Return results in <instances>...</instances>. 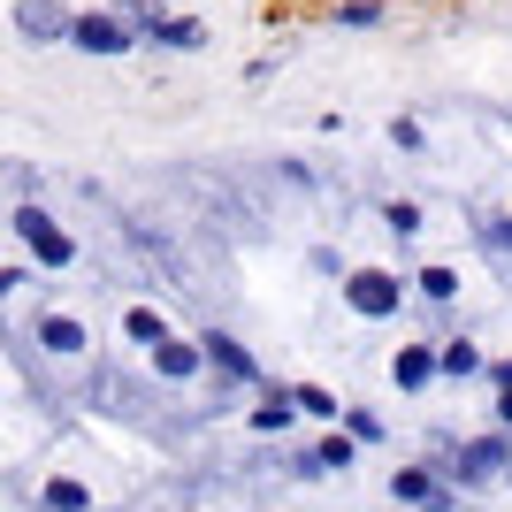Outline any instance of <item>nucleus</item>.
I'll return each instance as SVG.
<instances>
[{"mask_svg": "<svg viewBox=\"0 0 512 512\" xmlns=\"http://www.w3.org/2000/svg\"><path fill=\"white\" fill-rule=\"evenodd\" d=\"M344 299H352V314L383 321V314H398V299H406V283H398V276H383V268H360V276L344 283Z\"/></svg>", "mask_w": 512, "mask_h": 512, "instance_id": "1", "label": "nucleus"}, {"mask_svg": "<svg viewBox=\"0 0 512 512\" xmlns=\"http://www.w3.org/2000/svg\"><path fill=\"white\" fill-rule=\"evenodd\" d=\"M16 31H23V39H39V46H69L77 16H69L62 0H23V8H16Z\"/></svg>", "mask_w": 512, "mask_h": 512, "instance_id": "2", "label": "nucleus"}, {"mask_svg": "<svg viewBox=\"0 0 512 512\" xmlns=\"http://www.w3.org/2000/svg\"><path fill=\"white\" fill-rule=\"evenodd\" d=\"M16 237H23V245H31V253L46 260V268H69V260H77V245H69V237L54 230V222H46L39 207H16Z\"/></svg>", "mask_w": 512, "mask_h": 512, "instance_id": "3", "label": "nucleus"}, {"mask_svg": "<svg viewBox=\"0 0 512 512\" xmlns=\"http://www.w3.org/2000/svg\"><path fill=\"white\" fill-rule=\"evenodd\" d=\"M69 46H77V54H123V46H130V31H123L115 16H77Z\"/></svg>", "mask_w": 512, "mask_h": 512, "instance_id": "4", "label": "nucleus"}, {"mask_svg": "<svg viewBox=\"0 0 512 512\" xmlns=\"http://www.w3.org/2000/svg\"><path fill=\"white\" fill-rule=\"evenodd\" d=\"M497 467H512L505 436H474V444L459 451V482H482V474H497Z\"/></svg>", "mask_w": 512, "mask_h": 512, "instance_id": "5", "label": "nucleus"}, {"mask_svg": "<svg viewBox=\"0 0 512 512\" xmlns=\"http://www.w3.org/2000/svg\"><path fill=\"white\" fill-rule=\"evenodd\" d=\"M199 352H207V344H176V337H161V344H153V367L184 383V375H192V367H199Z\"/></svg>", "mask_w": 512, "mask_h": 512, "instance_id": "6", "label": "nucleus"}, {"mask_svg": "<svg viewBox=\"0 0 512 512\" xmlns=\"http://www.w3.org/2000/svg\"><path fill=\"white\" fill-rule=\"evenodd\" d=\"M39 344H46V352H85V329H77V321H62V314H54V321H39Z\"/></svg>", "mask_w": 512, "mask_h": 512, "instance_id": "7", "label": "nucleus"}, {"mask_svg": "<svg viewBox=\"0 0 512 512\" xmlns=\"http://www.w3.org/2000/svg\"><path fill=\"white\" fill-rule=\"evenodd\" d=\"M207 352H214V367H222V375H237V383L253 375V352H245L237 337H207Z\"/></svg>", "mask_w": 512, "mask_h": 512, "instance_id": "8", "label": "nucleus"}, {"mask_svg": "<svg viewBox=\"0 0 512 512\" xmlns=\"http://www.w3.org/2000/svg\"><path fill=\"white\" fill-rule=\"evenodd\" d=\"M436 367H444V360H436V352H421V344H413V352H398V390H421Z\"/></svg>", "mask_w": 512, "mask_h": 512, "instance_id": "9", "label": "nucleus"}, {"mask_svg": "<svg viewBox=\"0 0 512 512\" xmlns=\"http://www.w3.org/2000/svg\"><path fill=\"white\" fill-rule=\"evenodd\" d=\"M291 406H299V390H268V406L253 413V428H291V421H299Z\"/></svg>", "mask_w": 512, "mask_h": 512, "instance_id": "10", "label": "nucleus"}, {"mask_svg": "<svg viewBox=\"0 0 512 512\" xmlns=\"http://www.w3.org/2000/svg\"><path fill=\"white\" fill-rule=\"evenodd\" d=\"M146 39H153V46H207V31H199V23H161V16H153Z\"/></svg>", "mask_w": 512, "mask_h": 512, "instance_id": "11", "label": "nucleus"}, {"mask_svg": "<svg viewBox=\"0 0 512 512\" xmlns=\"http://www.w3.org/2000/svg\"><path fill=\"white\" fill-rule=\"evenodd\" d=\"M39 505H46V512H92V497H85V482H46Z\"/></svg>", "mask_w": 512, "mask_h": 512, "instance_id": "12", "label": "nucleus"}, {"mask_svg": "<svg viewBox=\"0 0 512 512\" xmlns=\"http://www.w3.org/2000/svg\"><path fill=\"white\" fill-rule=\"evenodd\" d=\"M123 329H130V344H161V337H169V329H161V314H153V306H130V321H123Z\"/></svg>", "mask_w": 512, "mask_h": 512, "instance_id": "13", "label": "nucleus"}, {"mask_svg": "<svg viewBox=\"0 0 512 512\" xmlns=\"http://www.w3.org/2000/svg\"><path fill=\"white\" fill-rule=\"evenodd\" d=\"M436 360H444V375H474V367H482V352H474V344L459 337V344H444V352H436Z\"/></svg>", "mask_w": 512, "mask_h": 512, "instance_id": "14", "label": "nucleus"}, {"mask_svg": "<svg viewBox=\"0 0 512 512\" xmlns=\"http://www.w3.org/2000/svg\"><path fill=\"white\" fill-rule=\"evenodd\" d=\"M398 497H406V505H436V482L413 467V474H398Z\"/></svg>", "mask_w": 512, "mask_h": 512, "instance_id": "15", "label": "nucleus"}, {"mask_svg": "<svg viewBox=\"0 0 512 512\" xmlns=\"http://www.w3.org/2000/svg\"><path fill=\"white\" fill-rule=\"evenodd\" d=\"M451 291H459V276H451V268H428V276H421V299H451Z\"/></svg>", "mask_w": 512, "mask_h": 512, "instance_id": "16", "label": "nucleus"}, {"mask_svg": "<svg viewBox=\"0 0 512 512\" xmlns=\"http://www.w3.org/2000/svg\"><path fill=\"white\" fill-rule=\"evenodd\" d=\"M314 467H352V444H344V436H329V444L314 451Z\"/></svg>", "mask_w": 512, "mask_h": 512, "instance_id": "17", "label": "nucleus"}, {"mask_svg": "<svg viewBox=\"0 0 512 512\" xmlns=\"http://www.w3.org/2000/svg\"><path fill=\"white\" fill-rule=\"evenodd\" d=\"M383 222H390L398 237H413V230H421V207H398V199H390V214H383Z\"/></svg>", "mask_w": 512, "mask_h": 512, "instance_id": "18", "label": "nucleus"}, {"mask_svg": "<svg viewBox=\"0 0 512 512\" xmlns=\"http://www.w3.org/2000/svg\"><path fill=\"white\" fill-rule=\"evenodd\" d=\"M344 421H352V436H360V444H375V436H383V421H375V413H360V406L344 413Z\"/></svg>", "mask_w": 512, "mask_h": 512, "instance_id": "19", "label": "nucleus"}, {"mask_svg": "<svg viewBox=\"0 0 512 512\" xmlns=\"http://www.w3.org/2000/svg\"><path fill=\"white\" fill-rule=\"evenodd\" d=\"M482 237H490V253H512V222H490Z\"/></svg>", "mask_w": 512, "mask_h": 512, "instance_id": "20", "label": "nucleus"}, {"mask_svg": "<svg viewBox=\"0 0 512 512\" xmlns=\"http://www.w3.org/2000/svg\"><path fill=\"white\" fill-rule=\"evenodd\" d=\"M497 383H505V390H512V360H505V367H497Z\"/></svg>", "mask_w": 512, "mask_h": 512, "instance_id": "21", "label": "nucleus"}]
</instances>
